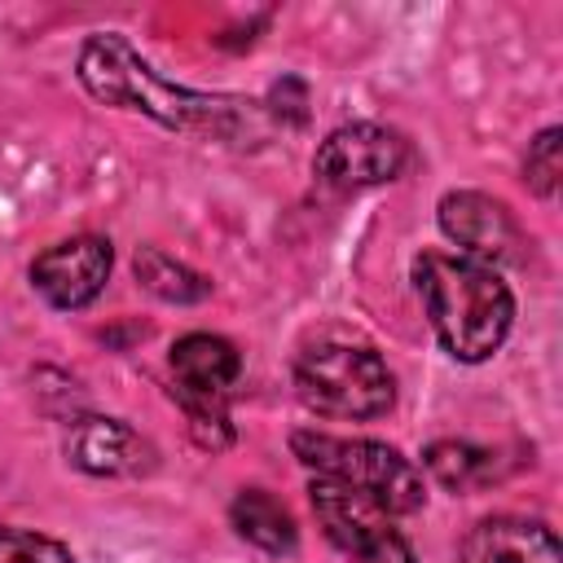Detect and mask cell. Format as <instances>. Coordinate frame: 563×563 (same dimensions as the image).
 <instances>
[{
	"label": "cell",
	"mask_w": 563,
	"mask_h": 563,
	"mask_svg": "<svg viewBox=\"0 0 563 563\" xmlns=\"http://www.w3.org/2000/svg\"><path fill=\"white\" fill-rule=\"evenodd\" d=\"M413 282L440 343L457 361H484L510 334L515 299L497 277V268L466 255L427 251L413 260Z\"/></svg>",
	"instance_id": "6da1fadb"
},
{
	"label": "cell",
	"mask_w": 563,
	"mask_h": 563,
	"mask_svg": "<svg viewBox=\"0 0 563 563\" xmlns=\"http://www.w3.org/2000/svg\"><path fill=\"white\" fill-rule=\"evenodd\" d=\"M79 79L92 97L110 106H132L158 119L163 128H189L220 110V97H202L158 79L119 35H92L79 53Z\"/></svg>",
	"instance_id": "7a4b0ae2"
},
{
	"label": "cell",
	"mask_w": 563,
	"mask_h": 563,
	"mask_svg": "<svg viewBox=\"0 0 563 563\" xmlns=\"http://www.w3.org/2000/svg\"><path fill=\"white\" fill-rule=\"evenodd\" d=\"M295 457L303 466H312L321 479L347 484L356 493H365L378 510L387 515H409L422 506V475L391 449L378 440H343V435H321V431H299L290 440Z\"/></svg>",
	"instance_id": "3957f363"
},
{
	"label": "cell",
	"mask_w": 563,
	"mask_h": 563,
	"mask_svg": "<svg viewBox=\"0 0 563 563\" xmlns=\"http://www.w3.org/2000/svg\"><path fill=\"white\" fill-rule=\"evenodd\" d=\"M295 387L303 405L325 418H378L396 400V383L378 361V352L347 343H325L303 352L295 365Z\"/></svg>",
	"instance_id": "277c9868"
},
{
	"label": "cell",
	"mask_w": 563,
	"mask_h": 563,
	"mask_svg": "<svg viewBox=\"0 0 563 563\" xmlns=\"http://www.w3.org/2000/svg\"><path fill=\"white\" fill-rule=\"evenodd\" d=\"M312 167L330 189L383 185L405 167V141L378 123H347L321 141Z\"/></svg>",
	"instance_id": "5b68a950"
},
{
	"label": "cell",
	"mask_w": 563,
	"mask_h": 563,
	"mask_svg": "<svg viewBox=\"0 0 563 563\" xmlns=\"http://www.w3.org/2000/svg\"><path fill=\"white\" fill-rule=\"evenodd\" d=\"M440 229L462 246L466 260H479V264H506L519 255L523 238H519V224L510 220V211L484 194H444L440 198Z\"/></svg>",
	"instance_id": "8992f818"
},
{
	"label": "cell",
	"mask_w": 563,
	"mask_h": 563,
	"mask_svg": "<svg viewBox=\"0 0 563 563\" xmlns=\"http://www.w3.org/2000/svg\"><path fill=\"white\" fill-rule=\"evenodd\" d=\"M110 242L101 238H70L48 246L35 264H31V282L35 290L53 303V308H84L101 295L106 277H110Z\"/></svg>",
	"instance_id": "52a82bcc"
},
{
	"label": "cell",
	"mask_w": 563,
	"mask_h": 563,
	"mask_svg": "<svg viewBox=\"0 0 563 563\" xmlns=\"http://www.w3.org/2000/svg\"><path fill=\"white\" fill-rule=\"evenodd\" d=\"M66 453L88 475H145L154 466V444L119 418L75 422V431L66 440Z\"/></svg>",
	"instance_id": "ba28073f"
},
{
	"label": "cell",
	"mask_w": 563,
	"mask_h": 563,
	"mask_svg": "<svg viewBox=\"0 0 563 563\" xmlns=\"http://www.w3.org/2000/svg\"><path fill=\"white\" fill-rule=\"evenodd\" d=\"M462 563H563V550L545 523L497 515L466 532Z\"/></svg>",
	"instance_id": "9c48e42d"
},
{
	"label": "cell",
	"mask_w": 563,
	"mask_h": 563,
	"mask_svg": "<svg viewBox=\"0 0 563 563\" xmlns=\"http://www.w3.org/2000/svg\"><path fill=\"white\" fill-rule=\"evenodd\" d=\"M172 369H176V383H180L176 391L220 400L238 383L242 356L220 334H185V339L172 343Z\"/></svg>",
	"instance_id": "30bf717a"
},
{
	"label": "cell",
	"mask_w": 563,
	"mask_h": 563,
	"mask_svg": "<svg viewBox=\"0 0 563 563\" xmlns=\"http://www.w3.org/2000/svg\"><path fill=\"white\" fill-rule=\"evenodd\" d=\"M312 506H317V519H321V528L330 532V541L339 550H356L378 528H391L387 510H378L365 493H356L347 484H334V479H317L312 484Z\"/></svg>",
	"instance_id": "8fae6325"
},
{
	"label": "cell",
	"mask_w": 563,
	"mask_h": 563,
	"mask_svg": "<svg viewBox=\"0 0 563 563\" xmlns=\"http://www.w3.org/2000/svg\"><path fill=\"white\" fill-rule=\"evenodd\" d=\"M229 519H233V528H238L251 545H260V550H268V554H290V550H295V537H299V532H295L290 510H286L277 497L260 493V488L238 493L233 506H229Z\"/></svg>",
	"instance_id": "7c38bea8"
},
{
	"label": "cell",
	"mask_w": 563,
	"mask_h": 563,
	"mask_svg": "<svg viewBox=\"0 0 563 563\" xmlns=\"http://www.w3.org/2000/svg\"><path fill=\"white\" fill-rule=\"evenodd\" d=\"M136 277L145 282V290H154L158 299H172V303H194V299L207 295V282L194 268L176 264L172 255H163L154 246H145L136 255Z\"/></svg>",
	"instance_id": "4fadbf2b"
},
{
	"label": "cell",
	"mask_w": 563,
	"mask_h": 563,
	"mask_svg": "<svg viewBox=\"0 0 563 563\" xmlns=\"http://www.w3.org/2000/svg\"><path fill=\"white\" fill-rule=\"evenodd\" d=\"M484 466H488V457H484L479 449H471V444H457V440H440V444L427 449V471H431L444 488H466V484H475V479L484 475Z\"/></svg>",
	"instance_id": "5bb4252c"
},
{
	"label": "cell",
	"mask_w": 563,
	"mask_h": 563,
	"mask_svg": "<svg viewBox=\"0 0 563 563\" xmlns=\"http://www.w3.org/2000/svg\"><path fill=\"white\" fill-rule=\"evenodd\" d=\"M523 172H528V185H532L541 198H550V194L559 189V176H563V132H559V128H545V132L532 141Z\"/></svg>",
	"instance_id": "9a60e30c"
},
{
	"label": "cell",
	"mask_w": 563,
	"mask_h": 563,
	"mask_svg": "<svg viewBox=\"0 0 563 563\" xmlns=\"http://www.w3.org/2000/svg\"><path fill=\"white\" fill-rule=\"evenodd\" d=\"M0 563H75L70 550L40 532H18L0 523Z\"/></svg>",
	"instance_id": "2e32d148"
},
{
	"label": "cell",
	"mask_w": 563,
	"mask_h": 563,
	"mask_svg": "<svg viewBox=\"0 0 563 563\" xmlns=\"http://www.w3.org/2000/svg\"><path fill=\"white\" fill-rule=\"evenodd\" d=\"M352 554V563H413V550L405 545V537L400 532H391V528H378L374 537H365L356 550H347Z\"/></svg>",
	"instance_id": "e0dca14e"
}]
</instances>
